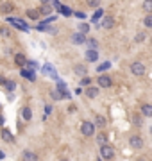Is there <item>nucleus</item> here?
<instances>
[{
  "mask_svg": "<svg viewBox=\"0 0 152 161\" xmlns=\"http://www.w3.org/2000/svg\"><path fill=\"white\" fill-rule=\"evenodd\" d=\"M75 73H82V75H86V68H84V66H75Z\"/></svg>",
  "mask_w": 152,
  "mask_h": 161,
  "instance_id": "nucleus-26",
  "label": "nucleus"
},
{
  "mask_svg": "<svg viewBox=\"0 0 152 161\" xmlns=\"http://www.w3.org/2000/svg\"><path fill=\"white\" fill-rule=\"evenodd\" d=\"M6 86H7V90H15V82H6Z\"/></svg>",
  "mask_w": 152,
  "mask_h": 161,
  "instance_id": "nucleus-32",
  "label": "nucleus"
},
{
  "mask_svg": "<svg viewBox=\"0 0 152 161\" xmlns=\"http://www.w3.org/2000/svg\"><path fill=\"white\" fill-rule=\"evenodd\" d=\"M132 122H134L136 125H141L143 124V118L140 117V115H134V117H132Z\"/></svg>",
  "mask_w": 152,
  "mask_h": 161,
  "instance_id": "nucleus-21",
  "label": "nucleus"
},
{
  "mask_svg": "<svg viewBox=\"0 0 152 161\" xmlns=\"http://www.w3.org/2000/svg\"><path fill=\"white\" fill-rule=\"evenodd\" d=\"M75 16H77V18H81V20H82V18H84V13H81V11H79V13H75Z\"/></svg>",
  "mask_w": 152,
  "mask_h": 161,
  "instance_id": "nucleus-33",
  "label": "nucleus"
},
{
  "mask_svg": "<svg viewBox=\"0 0 152 161\" xmlns=\"http://www.w3.org/2000/svg\"><path fill=\"white\" fill-rule=\"evenodd\" d=\"M27 16H29L30 20H38V18H39V13L34 11V9H27Z\"/></svg>",
  "mask_w": 152,
  "mask_h": 161,
  "instance_id": "nucleus-17",
  "label": "nucleus"
},
{
  "mask_svg": "<svg viewBox=\"0 0 152 161\" xmlns=\"http://www.w3.org/2000/svg\"><path fill=\"white\" fill-rule=\"evenodd\" d=\"M4 11H6V13H11V11H13V6H11V4H6V6H4Z\"/></svg>",
  "mask_w": 152,
  "mask_h": 161,
  "instance_id": "nucleus-31",
  "label": "nucleus"
},
{
  "mask_svg": "<svg viewBox=\"0 0 152 161\" xmlns=\"http://www.w3.org/2000/svg\"><path fill=\"white\" fill-rule=\"evenodd\" d=\"M145 38H147V34H145V32H138L136 36H134V39H136V41H140V43H141V41H143Z\"/></svg>",
  "mask_w": 152,
  "mask_h": 161,
  "instance_id": "nucleus-23",
  "label": "nucleus"
},
{
  "mask_svg": "<svg viewBox=\"0 0 152 161\" xmlns=\"http://www.w3.org/2000/svg\"><path fill=\"white\" fill-rule=\"evenodd\" d=\"M86 59H88V61H91V63H93V61H97V59H99V54H97V50H95V48H88V50H86Z\"/></svg>",
  "mask_w": 152,
  "mask_h": 161,
  "instance_id": "nucleus-6",
  "label": "nucleus"
},
{
  "mask_svg": "<svg viewBox=\"0 0 152 161\" xmlns=\"http://www.w3.org/2000/svg\"><path fill=\"white\" fill-rule=\"evenodd\" d=\"M95 125H97V127H104V125H106V118L102 117V115H97V117H95Z\"/></svg>",
  "mask_w": 152,
  "mask_h": 161,
  "instance_id": "nucleus-12",
  "label": "nucleus"
},
{
  "mask_svg": "<svg viewBox=\"0 0 152 161\" xmlns=\"http://www.w3.org/2000/svg\"><path fill=\"white\" fill-rule=\"evenodd\" d=\"M0 34H2L4 38H9V36H11V30L6 29V27H2V29H0Z\"/></svg>",
  "mask_w": 152,
  "mask_h": 161,
  "instance_id": "nucleus-24",
  "label": "nucleus"
},
{
  "mask_svg": "<svg viewBox=\"0 0 152 161\" xmlns=\"http://www.w3.org/2000/svg\"><path fill=\"white\" fill-rule=\"evenodd\" d=\"M141 113H143L145 117H152V108L149 104H145V106H141Z\"/></svg>",
  "mask_w": 152,
  "mask_h": 161,
  "instance_id": "nucleus-15",
  "label": "nucleus"
},
{
  "mask_svg": "<svg viewBox=\"0 0 152 161\" xmlns=\"http://www.w3.org/2000/svg\"><path fill=\"white\" fill-rule=\"evenodd\" d=\"M22 117L25 118V120H30V118H32V111H30V108H23V109H22Z\"/></svg>",
  "mask_w": 152,
  "mask_h": 161,
  "instance_id": "nucleus-14",
  "label": "nucleus"
},
{
  "mask_svg": "<svg viewBox=\"0 0 152 161\" xmlns=\"http://www.w3.org/2000/svg\"><path fill=\"white\" fill-rule=\"evenodd\" d=\"M131 72L134 73L136 77H141V75H145V65H141V63H132L131 65Z\"/></svg>",
  "mask_w": 152,
  "mask_h": 161,
  "instance_id": "nucleus-3",
  "label": "nucleus"
},
{
  "mask_svg": "<svg viewBox=\"0 0 152 161\" xmlns=\"http://www.w3.org/2000/svg\"><path fill=\"white\" fill-rule=\"evenodd\" d=\"M113 25H115V20H113L111 16H108V18H104V22H102V27H104V29H111Z\"/></svg>",
  "mask_w": 152,
  "mask_h": 161,
  "instance_id": "nucleus-10",
  "label": "nucleus"
},
{
  "mask_svg": "<svg viewBox=\"0 0 152 161\" xmlns=\"http://www.w3.org/2000/svg\"><path fill=\"white\" fill-rule=\"evenodd\" d=\"M129 145L134 149V150H138V149H141L143 147V140H141V136H138V134H134V136H131L129 138Z\"/></svg>",
  "mask_w": 152,
  "mask_h": 161,
  "instance_id": "nucleus-4",
  "label": "nucleus"
},
{
  "mask_svg": "<svg viewBox=\"0 0 152 161\" xmlns=\"http://www.w3.org/2000/svg\"><path fill=\"white\" fill-rule=\"evenodd\" d=\"M20 73H22V77H27L29 80H34V79H36V75H34V72H30V70H27V68H23V66H22V70H20Z\"/></svg>",
  "mask_w": 152,
  "mask_h": 161,
  "instance_id": "nucleus-7",
  "label": "nucleus"
},
{
  "mask_svg": "<svg viewBox=\"0 0 152 161\" xmlns=\"http://www.w3.org/2000/svg\"><path fill=\"white\" fill-rule=\"evenodd\" d=\"M22 159H29V161H36L38 156L34 152H30V150H25V152L22 154Z\"/></svg>",
  "mask_w": 152,
  "mask_h": 161,
  "instance_id": "nucleus-9",
  "label": "nucleus"
},
{
  "mask_svg": "<svg viewBox=\"0 0 152 161\" xmlns=\"http://www.w3.org/2000/svg\"><path fill=\"white\" fill-rule=\"evenodd\" d=\"M143 23H145V27H152V15H150V13H147Z\"/></svg>",
  "mask_w": 152,
  "mask_h": 161,
  "instance_id": "nucleus-19",
  "label": "nucleus"
},
{
  "mask_svg": "<svg viewBox=\"0 0 152 161\" xmlns=\"http://www.w3.org/2000/svg\"><path fill=\"white\" fill-rule=\"evenodd\" d=\"M88 45H90V48H97V41L95 39H88Z\"/></svg>",
  "mask_w": 152,
  "mask_h": 161,
  "instance_id": "nucleus-29",
  "label": "nucleus"
},
{
  "mask_svg": "<svg viewBox=\"0 0 152 161\" xmlns=\"http://www.w3.org/2000/svg\"><path fill=\"white\" fill-rule=\"evenodd\" d=\"M59 9H61V13H63V15H66V16L72 15V11H70V9H66L65 6H59Z\"/></svg>",
  "mask_w": 152,
  "mask_h": 161,
  "instance_id": "nucleus-25",
  "label": "nucleus"
},
{
  "mask_svg": "<svg viewBox=\"0 0 152 161\" xmlns=\"http://www.w3.org/2000/svg\"><path fill=\"white\" fill-rule=\"evenodd\" d=\"M54 99H58V100L61 99V95H59V91H54Z\"/></svg>",
  "mask_w": 152,
  "mask_h": 161,
  "instance_id": "nucleus-34",
  "label": "nucleus"
},
{
  "mask_svg": "<svg viewBox=\"0 0 152 161\" xmlns=\"http://www.w3.org/2000/svg\"><path fill=\"white\" fill-rule=\"evenodd\" d=\"M111 84H113V80H111L109 75H100V77H99V86H100V88H109Z\"/></svg>",
  "mask_w": 152,
  "mask_h": 161,
  "instance_id": "nucleus-5",
  "label": "nucleus"
},
{
  "mask_svg": "<svg viewBox=\"0 0 152 161\" xmlns=\"http://www.w3.org/2000/svg\"><path fill=\"white\" fill-rule=\"evenodd\" d=\"M39 2H41V4H47V2H48V0H39Z\"/></svg>",
  "mask_w": 152,
  "mask_h": 161,
  "instance_id": "nucleus-36",
  "label": "nucleus"
},
{
  "mask_svg": "<svg viewBox=\"0 0 152 161\" xmlns=\"http://www.w3.org/2000/svg\"><path fill=\"white\" fill-rule=\"evenodd\" d=\"M81 132L84 136H93L95 134V124L93 122H82L81 124Z\"/></svg>",
  "mask_w": 152,
  "mask_h": 161,
  "instance_id": "nucleus-2",
  "label": "nucleus"
},
{
  "mask_svg": "<svg viewBox=\"0 0 152 161\" xmlns=\"http://www.w3.org/2000/svg\"><path fill=\"white\" fill-rule=\"evenodd\" d=\"M99 4H100V0H88V6L90 7H97Z\"/></svg>",
  "mask_w": 152,
  "mask_h": 161,
  "instance_id": "nucleus-27",
  "label": "nucleus"
},
{
  "mask_svg": "<svg viewBox=\"0 0 152 161\" xmlns=\"http://www.w3.org/2000/svg\"><path fill=\"white\" fill-rule=\"evenodd\" d=\"M15 63L18 66H23L25 63H27V59L23 58V54H16V56H15Z\"/></svg>",
  "mask_w": 152,
  "mask_h": 161,
  "instance_id": "nucleus-11",
  "label": "nucleus"
},
{
  "mask_svg": "<svg viewBox=\"0 0 152 161\" xmlns=\"http://www.w3.org/2000/svg\"><path fill=\"white\" fill-rule=\"evenodd\" d=\"M113 156H115L113 147L108 145V143H102L100 145V158L102 159H113Z\"/></svg>",
  "mask_w": 152,
  "mask_h": 161,
  "instance_id": "nucleus-1",
  "label": "nucleus"
},
{
  "mask_svg": "<svg viewBox=\"0 0 152 161\" xmlns=\"http://www.w3.org/2000/svg\"><path fill=\"white\" fill-rule=\"evenodd\" d=\"M97 141H99V143H108V136H106V134H104V132H100V134H99V136H97Z\"/></svg>",
  "mask_w": 152,
  "mask_h": 161,
  "instance_id": "nucleus-20",
  "label": "nucleus"
},
{
  "mask_svg": "<svg viewBox=\"0 0 152 161\" xmlns=\"http://www.w3.org/2000/svg\"><path fill=\"white\" fill-rule=\"evenodd\" d=\"M81 82H82V84H84V86H88V84H90V82H91V79H90V77H86V75H84V77H82V80H81Z\"/></svg>",
  "mask_w": 152,
  "mask_h": 161,
  "instance_id": "nucleus-30",
  "label": "nucleus"
},
{
  "mask_svg": "<svg viewBox=\"0 0 152 161\" xmlns=\"http://www.w3.org/2000/svg\"><path fill=\"white\" fill-rule=\"evenodd\" d=\"M143 9L145 13H152V0H143Z\"/></svg>",
  "mask_w": 152,
  "mask_h": 161,
  "instance_id": "nucleus-18",
  "label": "nucleus"
},
{
  "mask_svg": "<svg viewBox=\"0 0 152 161\" xmlns=\"http://www.w3.org/2000/svg\"><path fill=\"white\" fill-rule=\"evenodd\" d=\"M88 30H90V27H88V23H81V25H79V32H82V34H86Z\"/></svg>",
  "mask_w": 152,
  "mask_h": 161,
  "instance_id": "nucleus-22",
  "label": "nucleus"
},
{
  "mask_svg": "<svg viewBox=\"0 0 152 161\" xmlns=\"http://www.w3.org/2000/svg\"><path fill=\"white\" fill-rule=\"evenodd\" d=\"M2 138L6 140V141H13V140H15L13 138V134H11L7 129H2Z\"/></svg>",
  "mask_w": 152,
  "mask_h": 161,
  "instance_id": "nucleus-16",
  "label": "nucleus"
},
{
  "mask_svg": "<svg viewBox=\"0 0 152 161\" xmlns=\"http://www.w3.org/2000/svg\"><path fill=\"white\" fill-rule=\"evenodd\" d=\"M0 125H4V117H0Z\"/></svg>",
  "mask_w": 152,
  "mask_h": 161,
  "instance_id": "nucleus-35",
  "label": "nucleus"
},
{
  "mask_svg": "<svg viewBox=\"0 0 152 161\" xmlns=\"http://www.w3.org/2000/svg\"><path fill=\"white\" fill-rule=\"evenodd\" d=\"M72 41H73V43H75V45H79V43H84V41H86V36H84L82 32H77V34H73Z\"/></svg>",
  "mask_w": 152,
  "mask_h": 161,
  "instance_id": "nucleus-8",
  "label": "nucleus"
},
{
  "mask_svg": "<svg viewBox=\"0 0 152 161\" xmlns=\"http://www.w3.org/2000/svg\"><path fill=\"white\" fill-rule=\"evenodd\" d=\"M109 66H111V65H109V61H106V63H102V65L99 66V70H100V72H102V70H108Z\"/></svg>",
  "mask_w": 152,
  "mask_h": 161,
  "instance_id": "nucleus-28",
  "label": "nucleus"
},
{
  "mask_svg": "<svg viewBox=\"0 0 152 161\" xmlns=\"http://www.w3.org/2000/svg\"><path fill=\"white\" fill-rule=\"evenodd\" d=\"M86 95L90 97V99H95V97L99 95V88H88L86 90Z\"/></svg>",
  "mask_w": 152,
  "mask_h": 161,
  "instance_id": "nucleus-13",
  "label": "nucleus"
}]
</instances>
